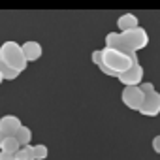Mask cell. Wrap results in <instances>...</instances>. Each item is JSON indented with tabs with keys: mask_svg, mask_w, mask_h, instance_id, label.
<instances>
[{
	"mask_svg": "<svg viewBox=\"0 0 160 160\" xmlns=\"http://www.w3.org/2000/svg\"><path fill=\"white\" fill-rule=\"evenodd\" d=\"M100 51H102V62H104V66H106L108 70H111L117 77H119L121 73H124L126 70H130L134 64H139L138 57L132 58V57H128V55H124V53H121V51L108 49V47H104V49H100Z\"/></svg>",
	"mask_w": 160,
	"mask_h": 160,
	"instance_id": "cell-1",
	"label": "cell"
},
{
	"mask_svg": "<svg viewBox=\"0 0 160 160\" xmlns=\"http://www.w3.org/2000/svg\"><path fill=\"white\" fill-rule=\"evenodd\" d=\"M0 60L4 64H8L12 70L15 72H25L27 70V58L23 55V49L17 42H4L0 45Z\"/></svg>",
	"mask_w": 160,
	"mask_h": 160,
	"instance_id": "cell-2",
	"label": "cell"
},
{
	"mask_svg": "<svg viewBox=\"0 0 160 160\" xmlns=\"http://www.w3.org/2000/svg\"><path fill=\"white\" fill-rule=\"evenodd\" d=\"M119 36H121L124 47H126L128 51L136 53V55H138L139 49H145L147 43H149V34H147L145 28H141V27H138V28H134V30H128V32H119Z\"/></svg>",
	"mask_w": 160,
	"mask_h": 160,
	"instance_id": "cell-3",
	"label": "cell"
},
{
	"mask_svg": "<svg viewBox=\"0 0 160 160\" xmlns=\"http://www.w3.org/2000/svg\"><path fill=\"white\" fill-rule=\"evenodd\" d=\"M121 100L128 109L139 111V108L143 104V92L139 91V87H124L121 92Z\"/></svg>",
	"mask_w": 160,
	"mask_h": 160,
	"instance_id": "cell-4",
	"label": "cell"
},
{
	"mask_svg": "<svg viewBox=\"0 0 160 160\" xmlns=\"http://www.w3.org/2000/svg\"><path fill=\"white\" fill-rule=\"evenodd\" d=\"M143 66L141 64H134L130 70H126L124 73H121L117 79L124 85V87H139L143 83Z\"/></svg>",
	"mask_w": 160,
	"mask_h": 160,
	"instance_id": "cell-5",
	"label": "cell"
},
{
	"mask_svg": "<svg viewBox=\"0 0 160 160\" xmlns=\"http://www.w3.org/2000/svg\"><path fill=\"white\" fill-rule=\"evenodd\" d=\"M139 113L145 117H156L160 113V92L158 91L143 96V104L139 108Z\"/></svg>",
	"mask_w": 160,
	"mask_h": 160,
	"instance_id": "cell-6",
	"label": "cell"
},
{
	"mask_svg": "<svg viewBox=\"0 0 160 160\" xmlns=\"http://www.w3.org/2000/svg\"><path fill=\"white\" fill-rule=\"evenodd\" d=\"M19 128H21L19 117H15V115H4V117H0V132H2L6 138H13Z\"/></svg>",
	"mask_w": 160,
	"mask_h": 160,
	"instance_id": "cell-7",
	"label": "cell"
},
{
	"mask_svg": "<svg viewBox=\"0 0 160 160\" xmlns=\"http://www.w3.org/2000/svg\"><path fill=\"white\" fill-rule=\"evenodd\" d=\"M21 49H23V55H25L27 62H34V60H38L42 57V45L38 42H32V40L30 42H25L21 45Z\"/></svg>",
	"mask_w": 160,
	"mask_h": 160,
	"instance_id": "cell-8",
	"label": "cell"
},
{
	"mask_svg": "<svg viewBox=\"0 0 160 160\" xmlns=\"http://www.w3.org/2000/svg\"><path fill=\"white\" fill-rule=\"evenodd\" d=\"M117 27H119L121 32H128V30L138 28L139 27V21H138V17L134 13H124V15H121L117 19Z\"/></svg>",
	"mask_w": 160,
	"mask_h": 160,
	"instance_id": "cell-9",
	"label": "cell"
},
{
	"mask_svg": "<svg viewBox=\"0 0 160 160\" xmlns=\"http://www.w3.org/2000/svg\"><path fill=\"white\" fill-rule=\"evenodd\" d=\"M13 138L17 139L19 147H27V145L30 143V139H32V132H30V128H28V126L21 124V128L17 130V134H15Z\"/></svg>",
	"mask_w": 160,
	"mask_h": 160,
	"instance_id": "cell-10",
	"label": "cell"
},
{
	"mask_svg": "<svg viewBox=\"0 0 160 160\" xmlns=\"http://www.w3.org/2000/svg\"><path fill=\"white\" fill-rule=\"evenodd\" d=\"M19 149H21V147H19V143H17V139H15V138H6V139H4V143L0 145V151L10 152V154H15Z\"/></svg>",
	"mask_w": 160,
	"mask_h": 160,
	"instance_id": "cell-11",
	"label": "cell"
},
{
	"mask_svg": "<svg viewBox=\"0 0 160 160\" xmlns=\"http://www.w3.org/2000/svg\"><path fill=\"white\" fill-rule=\"evenodd\" d=\"M0 73H2V77L4 79H8V81H13V79H17L19 77V72H15V70H12L8 64H4L2 60H0Z\"/></svg>",
	"mask_w": 160,
	"mask_h": 160,
	"instance_id": "cell-12",
	"label": "cell"
},
{
	"mask_svg": "<svg viewBox=\"0 0 160 160\" xmlns=\"http://www.w3.org/2000/svg\"><path fill=\"white\" fill-rule=\"evenodd\" d=\"M47 154H49V151H47V147L43 143L32 145V156H34V160H45Z\"/></svg>",
	"mask_w": 160,
	"mask_h": 160,
	"instance_id": "cell-13",
	"label": "cell"
},
{
	"mask_svg": "<svg viewBox=\"0 0 160 160\" xmlns=\"http://www.w3.org/2000/svg\"><path fill=\"white\" fill-rule=\"evenodd\" d=\"M15 160H34V156H32V145L21 147V149L15 152Z\"/></svg>",
	"mask_w": 160,
	"mask_h": 160,
	"instance_id": "cell-14",
	"label": "cell"
},
{
	"mask_svg": "<svg viewBox=\"0 0 160 160\" xmlns=\"http://www.w3.org/2000/svg\"><path fill=\"white\" fill-rule=\"evenodd\" d=\"M139 91L143 92V96H145V94H151V92H154V85L149 83V81H143V83L139 85Z\"/></svg>",
	"mask_w": 160,
	"mask_h": 160,
	"instance_id": "cell-15",
	"label": "cell"
},
{
	"mask_svg": "<svg viewBox=\"0 0 160 160\" xmlns=\"http://www.w3.org/2000/svg\"><path fill=\"white\" fill-rule=\"evenodd\" d=\"M151 145H152V151L160 154V136H154L152 141H151Z\"/></svg>",
	"mask_w": 160,
	"mask_h": 160,
	"instance_id": "cell-16",
	"label": "cell"
},
{
	"mask_svg": "<svg viewBox=\"0 0 160 160\" xmlns=\"http://www.w3.org/2000/svg\"><path fill=\"white\" fill-rule=\"evenodd\" d=\"M0 160H15V154H10V152L0 151Z\"/></svg>",
	"mask_w": 160,
	"mask_h": 160,
	"instance_id": "cell-17",
	"label": "cell"
},
{
	"mask_svg": "<svg viewBox=\"0 0 160 160\" xmlns=\"http://www.w3.org/2000/svg\"><path fill=\"white\" fill-rule=\"evenodd\" d=\"M4 139H6V136H4L2 132H0V145H2V143H4Z\"/></svg>",
	"mask_w": 160,
	"mask_h": 160,
	"instance_id": "cell-18",
	"label": "cell"
},
{
	"mask_svg": "<svg viewBox=\"0 0 160 160\" xmlns=\"http://www.w3.org/2000/svg\"><path fill=\"white\" fill-rule=\"evenodd\" d=\"M4 81V77H2V73H0V83H2Z\"/></svg>",
	"mask_w": 160,
	"mask_h": 160,
	"instance_id": "cell-19",
	"label": "cell"
}]
</instances>
